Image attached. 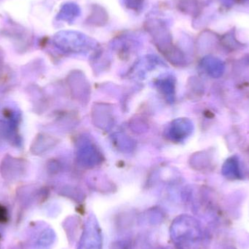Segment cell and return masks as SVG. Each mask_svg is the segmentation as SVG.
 Listing matches in <instances>:
<instances>
[{
    "instance_id": "cell-5",
    "label": "cell",
    "mask_w": 249,
    "mask_h": 249,
    "mask_svg": "<svg viewBox=\"0 0 249 249\" xmlns=\"http://www.w3.org/2000/svg\"><path fill=\"white\" fill-rule=\"evenodd\" d=\"M207 64H206V70L208 74L212 76L213 78H219L222 77L225 70V67L223 64L219 60H209Z\"/></svg>"
},
{
    "instance_id": "cell-3",
    "label": "cell",
    "mask_w": 249,
    "mask_h": 249,
    "mask_svg": "<svg viewBox=\"0 0 249 249\" xmlns=\"http://www.w3.org/2000/svg\"><path fill=\"white\" fill-rule=\"evenodd\" d=\"M54 231L48 227L36 230L32 238V249H51L55 242Z\"/></svg>"
},
{
    "instance_id": "cell-1",
    "label": "cell",
    "mask_w": 249,
    "mask_h": 249,
    "mask_svg": "<svg viewBox=\"0 0 249 249\" xmlns=\"http://www.w3.org/2000/svg\"><path fill=\"white\" fill-rule=\"evenodd\" d=\"M171 235L178 249H195L201 242L203 231L195 218L181 216L174 220Z\"/></svg>"
},
{
    "instance_id": "cell-2",
    "label": "cell",
    "mask_w": 249,
    "mask_h": 249,
    "mask_svg": "<svg viewBox=\"0 0 249 249\" xmlns=\"http://www.w3.org/2000/svg\"><path fill=\"white\" fill-rule=\"evenodd\" d=\"M78 244L77 249H102V231L96 218L88 219Z\"/></svg>"
},
{
    "instance_id": "cell-4",
    "label": "cell",
    "mask_w": 249,
    "mask_h": 249,
    "mask_svg": "<svg viewBox=\"0 0 249 249\" xmlns=\"http://www.w3.org/2000/svg\"><path fill=\"white\" fill-rule=\"evenodd\" d=\"M222 174L228 179H240L242 178L239 162L236 157L228 158L222 167Z\"/></svg>"
},
{
    "instance_id": "cell-6",
    "label": "cell",
    "mask_w": 249,
    "mask_h": 249,
    "mask_svg": "<svg viewBox=\"0 0 249 249\" xmlns=\"http://www.w3.org/2000/svg\"><path fill=\"white\" fill-rule=\"evenodd\" d=\"M8 220L7 209L0 205V223H5Z\"/></svg>"
}]
</instances>
